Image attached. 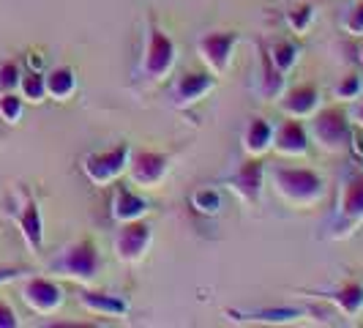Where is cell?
I'll list each match as a JSON object with an SVG mask.
<instances>
[{"label":"cell","instance_id":"d6986e66","mask_svg":"<svg viewBox=\"0 0 363 328\" xmlns=\"http://www.w3.org/2000/svg\"><path fill=\"white\" fill-rule=\"evenodd\" d=\"M44 80H47V96H52V99H69L74 91H77V77L69 66H60V69H52L50 74H44Z\"/></svg>","mask_w":363,"mask_h":328},{"label":"cell","instance_id":"30bf717a","mask_svg":"<svg viewBox=\"0 0 363 328\" xmlns=\"http://www.w3.org/2000/svg\"><path fill=\"white\" fill-rule=\"evenodd\" d=\"M361 222H363V173L361 175H352L342 186V197H339V233L336 236H347Z\"/></svg>","mask_w":363,"mask_h":328},{"label":"cell","instance_id":"e0dca14e","mask_svg":"<svg viewBox=\"0 0 363 328\" xmlns=\"http://www.w3.org/2000/svg\"><path fill=\"white\" fill-rule=\"evenodd\" d=\"M273 146V126L265 118H252L243 131V148L249 156H262Z\"/></svg>","mask_w":363,"mask_h":328},{"label":"cell","instance_id":"d6a6232c","mask_svg":"<svg viewBox=\"0 0 363 328\" xmlns=\"http://www.w3.org/2000/svg\"><path fill=\"white\" fill-rule=\"evenodd\" d=\"M355 121L361 124V129H363V102L358 104V109H355Z\"/></svg>","mask_w":363,"mask_h":328},{"label":"cell","instance_id":"3957f363","mask_svg":"<svg viewBox=\"0 0 363 328\" xmlns=\"http://www.w3.org/2000/svg\"><path fill=\"white\" fill-rule=\"evenodd\" d=\"M99 268H101V257H99V252H96V246H93L91 241L72 244L52 263V271L63 273V276H72V279H79V282H93Z\"/></svg>","mask_w":363,"mask_h":328},{"label":"cell","instance_id":"277c9868","mask_svg":"<svg viewBox=\"0 0 363 328\" xmlns=\"http://www.w3.org/2000/svg\"><path fill=\"white\" fill-rule=\"evenodd\" d=\"M175 66V41L162 28H147V47L143 58V74L147 80H164Z\"/></svg>","mask_w":363,"mask_h":328},{"label":"cell","instance_id":"5bb4252c","mask_svg":"<svg viewBox=\"0 0 363 328\" xmlns=\"http://www.w3.org/2000/svg\"><path fill=\"white\" fill-rule=\"evenodd\" d=\"M317 104H320V91L311 82L290 88V91L281 96V102H279L281 112L290 115V118H309V115H314Z\"/></svg>","mask_w":363,"mask_h":328},{"label":"cell","instance_id":"cb8c5ba5","mask_svg":"<svg viewBox=\"0 0 363 328\" xmlns=\"http://www.w3.org/2000/svg\"><path fill=\"white\" fill-rule=\"evenodd\" d=\"M311 19H314V6L311 3H301V6H295L290 14H287V22H290V28L295 33H306Z\"/></svg>","mask_w":363,"mask_h":328},{"label":"cell","instance_id":"484cf974","mask_svg":"<svg viewBox=\"0 0 363 328\" xmlns=\"http://www.w3.org/2000/svg\"><path fill=\"white\" fill-rule=\"evenodd\" d=\"M19 115H22V99L17 93H0V118L6 124H17Z\"/></svg>","mask_w":363,"mask_h":328},{"label":"cell","instance_id":"d4e9b609","mask_svg":"<svg viewBox=\"0 0 363 328\" xmlns=\"http://www.w3.org/2000/svg\"><path fill=\"white\" fill-rule=\"evenodd\" d=\"M191 202H194V208H197V211H202V214H216L218 205H221V197H218L216 189L202 186V189H197V192H194Z\"/></svg>","mask_w":363,"mask_h":328},{"label":"cell","instance_id":"83f0119b","mask_svg":"<svg viewBox=\"0 0 363 328\" xmlns=\"http://www.w3.org/2000/svg\"><path fill=\"white\" fill-rule=\"evenodd\" d=\"M345 31L352 36H363V0H355V6L350 9L345 19Z\"/></svg>","mask_w":363,"mask_h":328},{"label":"cell","instance_id":"8992f818","mask_svg":"<svg viewBox=\"0 0 363 328\" xmlns=\"http://www.w3.org/2000/svg\"><path fill=\"white\" fill-rule=\"evenodd\" d=\"M128 156H131V146L128 143H118L109 151L93 153L85 159V175L91 178L96 186L115 181L118 175H123V170H128Z\"/></svg>","mask_w":363,"mask_h":328},{"label":"cell","instance_id":"6da1fadb","mask_svg":"<svg viewBox=\"0 0 363 328\" xmlns=\"http://www.w3.org/2000/svg\"><path fill=\"white\" fill-rule=\"evenodd\" d=\"M273 186L284 200L295 205H311L325 195V181L309 167H273Z\"/></svg>","mask_w":363,"mask_h":328},{"label":"cell","instance_id":"7402d4cb","mask_svg":"<svg viewBox=\"0 0 363 328\" xmlns=\"http://www.w3.org/2000/svg\"><path fill=\"white\" fill-rule=\"evenodd\" d=\"M268 53H271L273 63H276V69L287 74L292 66L298 63V58H301V47H298L295 41H287V38H281V41H276V44H273Z\"/></svg>","mask_w":363,"mask_h":328},{"label":"cell","instance_id":"8fae6325","mask_svg":"<svg viewBox=\"0 0 363 328\" xmlns=\"http://www.w3.org/2000/svg\"><path fill=\"white\" fill-rule=\"evenodd\" d=\"M22 298H25V304H28L33 312H38V315H50V312H55L60 304H63V290H60L55 282L44 279V276H33V279L25 282Z\"/></svg>","mask_w":363,"mask_h":328},{"label":"cell","instance_id":"f1b7e54d","mask_svg":"<svg viewBox=\"0 0 363 328\" xmlns=\"http://www.w3.org/2000/svg\"><path fill=\"white\" fill-rule=\"evenodd\" d=\"M298 315H301L298 310H265V312H255L249 317L252 320H265V323H281V320H292Z\"/></svg>","mask_w":363,"mask_h":328},{"label":"cell","instance_id":"2e32d148","mask_svg":"<svg viewBox=\"0 0 363 328\" xmlns=\"http://www.w3.org/2000/svg\"><path fill=\"white\" fill-rule=\"evenodd\" d=\"M17 219H19V230H22L25 244H28L33 252H38L41 244H44V222H41V208H38V202H33V200L25 202Z\"/></svg>","mask_w":363,"mask_h":328},{"label":"cell","instance_id":"5b68a950","mask_svg":"<svg viewBox=\"0 0 363 328\" xmlns=\"http://www.w3.org/2000/svg\"><path fill=\"white\" fill-rule=\"evenodd\" d=\"M235 44H238L235 31H208V33L200 36L197 50H200L202 63L208 66V72L213 74V77H221V74L227 72Z\"/></svg>","mask_w":363,"mask_h":328},{"label":"cell","instance_id":"603a6c76","mask_svg":"<svg viewBox=\"0 0 363 328\" xmlns=\"http://www.w3.org/2000/svg\"><path fill=\"white\" fill-rule=\"evenodd\" d=\"M19 88H22V99L36 102L38 104V102H44V96H47V80H44V74L30 72L19 80Z\"/></svg>","mask_w":363,"mask_h":328},{"label":"cell","instance_id":"52a82bcc","mask_svg":"<svg viewBox=\"0 0 363 328\" xmlns=\"http://www.w3.org/2000/svg\"><path fill=\"white\" fill-rule=\"evenodd\" d=\"M150 238H153V230H150V224L145 219L121 222V230L115 236V252L123 263H137L147 252Z\"/></svg>","mask_w":363,"mask_h":328},{"label":"cell","instance_id":"ffe728a7","mask_svg":"<svg viewBox=\"0 0 363 328\" xmlns=\"http://www.w3.org/2000/svg\"><path fill=\"white\" fill-rule=\"evenodd\" d=\"M284 91V72L276 69L273 58L268 50H262V82H259V93L262 99H276Z\"/></svg>","mask_w":363,"mask_h":328},{"label":"cell","instance_id":"f546056e","mask_svg":"<svg viewBox=\"0 0 363 328\" xmlns=\"http://www.w3.org/2000/svg\"><path fill=\"white\" fill-rule=\"evenodd\" d=\"M358 93H361V77H355V74L345 77V80L339 82V88H336V96H339V99H355Z\"/></svg>","mask_w":363,"mask_h":328},{"label":"cell","instance_id":"836d02e7","mask_svg":"<svg viewBox=\"0 0 363 328\" xmlns=\"http://www.w3.org/2000/svg\"><path fill=\"white\" fill-rule=\"evenodd\" d=\"M361 60H363V47H361Z\"/></svg>","mask_w":363,"mask_h":328},{"label":"cell","instance_id":"ac0fdd59","mask_svg":"<svg viewBox=\"0 0 363 328\" xmlns=\"http://www.w3.org/2000/svg\"><path fill=\"white\" fill-rule=\"evenodd\" d=\"M147 211V200L134 195L131 189L121 186L115 192V202H112V217L118 222H131V219H143V214Z\"/></svg>","mask_w":363,"mask_h":328},{"label":"cell","instance_id":"7a4b0ae2","mask_svg":"<svg viewBox=\"0 0 363 328\" xmlns=\"http://www.w3.org/2000/svg\"><path fill=\"white\" fill-rule=\"evenodd\" d=\"M311 134L328 153H339L350 146L352 140V126H350V115L342 107H325L311 118Z\"/></svg>","mask_w":363,"mask_h":328},{"label":"cell","instance_id":"4dcf8cb0","mask_svg":"<svg viewBox=\"0 0 363 328\" xmlns=\"http://www.w3.org/2000/svg\"><path fill=\"white\" fill-rule=\"evenodd\" d=\"M19 320L17 315H14V310L6 304V301H0V328H17Z\"/></svg>","mask_w":363,"mask_h":328},{"label":"cell","instance_id":"ba28073f","mask_svg":"<svg viewBox=\"0 0 363 328\" xmlns=\"http://www.w3.org/2000/svg\"><path fill=\"white\" fill-rule=\"evenodd\" d=\"M169 170V156L159 151H131L128 156V175L140 186H159Z\"/></svg>","mask_w":363,"mask_h":328},{"label":"cell","instance_id":"4fadbf2b","mask_svg":"<svg viewBox=\"0 0 363 328\" xmlns=\"http://www.w3.org/2000/svg\"><path fill=\"white\" fill-rule=\"evenodd\" d=\"M273 148L281 156H301V153L309 151V131H306V126L298 118L284 121L281 126L273 131Z\"/></svg>","mask_w":363,"mask_h":328},{"label":"cell","instance_id":"44dd1931","mask_svg":"<svg viewBox=\"0 0 363 328\" xmlns=\"http://www.w3.org/2000/svg\"><path fill=\"white\" fill-rule=\"evenodd\" d=\"M330 301L345 312V315H358L363 310V285L347 282L345 288H339V290L330 295Z\"/></svg>","mask_w":363,"mask_h":328},{"label":"cell","instance_id":"7c38bea8","mask_svg":"<svg viewBox=\"0 0 363 328\" xmlns=\"http://www.w3.org/2000/svg\"><path fill=\"white\" fill-rule=\"evenodd\" d=\"M216 85V77L211 72H186L172 85V104L175 107H191L205 93Z\"/></svg>","mask_w":363,"mask_h":328},{"label":"cell","instance_id":"4316f807","mask_svg":"<svg viewBox=\"0 0 363 328\" xmlns=\"http://www.w3.org/2000/svg\"><path fill=\"white\" fill-rule=\"evenodd\" d=\"M19 80H22V72L14 60H3L0 63V93H11L19 88Z\"/></svg>","mask_w":363,"mask_h":328},{"label":"cell","instance_id":"9c48e42d","mask_svg":"<svg viewBox=\"0 0 363 328\" xmlns=\"http://www.w3.org/2000/svg\"><path fill=\"white\" fill-rule=\"evenodd\" d=\"M262 181H265V162L259 156H249L246 162L238 164V170L227 178L233 192L240 195V200L257 202L262 195Z\"/></svg>","mask_w":363,"mask_h":328},{"label":"cell","instance_id":"1f68e13d","mask_svg":"<svg viewBox=\"0 0 363 328\" xmlns=\"http://www.w3.org/2000/svg\"><path fill=\"white\" fill-rule=\"evenodd\" d=\"M22 273H28V271H25V268H0V285L17 279V276H22Z\"/></svg>","mask_w":363,"mask_h":328},{"label":"cell","instance_id":"9a60e30c","mask_svg":"<svg viewBox=\"0 0 363 328\" xmlns=\"http://www.w3.org/2000/svg\"><path fill=\"white\" fill-rule=\"evenodd\" d=\"M79 301L85 310L96 315H109V317H123L128 315V301L112 293H96V290H79Z\"/></svg>","mask_w":363,"mask_h":328}]
</instances>
